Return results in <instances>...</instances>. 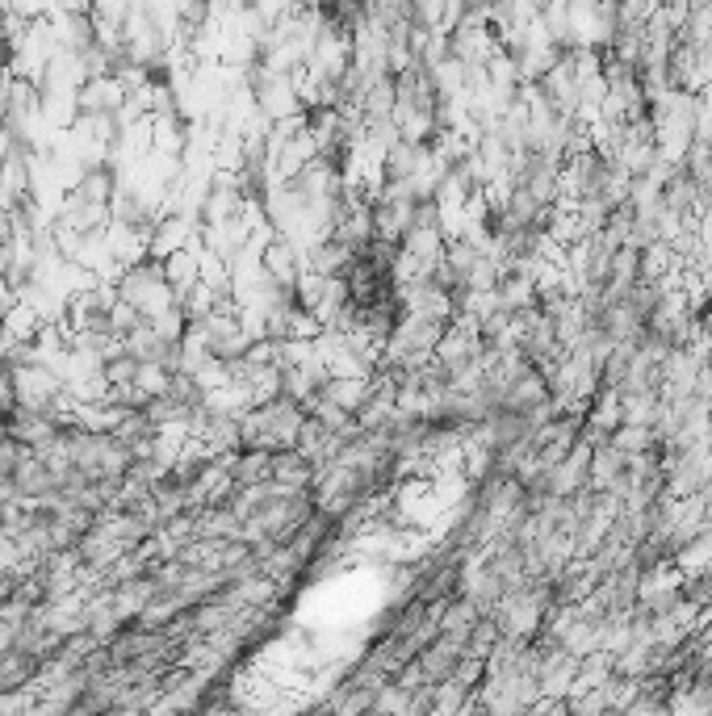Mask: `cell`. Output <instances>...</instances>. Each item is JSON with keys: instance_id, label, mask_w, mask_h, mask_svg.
I'll list each match as a JSON object with an SVG mask.
<instances>
[{"instance_id": "8", "label": "cell", "mask_w": 712, "mask_h": 716, "mask_svg": "<svg viewBox=\"0 0 712 716\" xmlns=\"http://www.w3.org/2000/svg\"><path fill=\"white\" fill-rule=\"evenodd\" d=\"M231 482H236V490H252L261 482H273V453H236L231 457Z\"/></svg>"}, {"instance_id": "9", "label": "cell", "mask_w": 712, "mask_h": 716, "mask_svg": "<svg viewBox=\"0 0 712 716\" xmlns=\"http://www.w3.org/2000/svg\"><path fill=\"white\" fill-rule=\"evenodd\" d=\"M478 621H482V616H478L474 608H470L461 596H452L449 603H445V616H440V637H452V642L466 645Z\"/></svg>"}, {"instance_id": "2", "label": "cell", "mask_w": 712, "mask_h": 716, "mask_svg": "<svg viewBox=\"0 0 712 716\" xmlns=\"http://www.w3.org/2000/svg\"><path fill=\"white\" fill-rule=\"evenodd\" d=\"M114 289H118V302H126L142 323H156L160 314L181 307L176 289L168 286L164 261H151V256L139 264H130V268H122L118 277H114Z\"/></svg>"}, {"instance_id": "12", "label": "cell", "mask_w": 712, "mask_h": 716, "mask_svg": "<svg viewBox=\"0 0 712 716\" xmlns=\"http://www.w3.org/2000/svg\"><path fill=\"white\" fill-rule=\"evenodd\" d=\"M0 424H4V419H0Z\"/></svg>"}, {"instance_id": "6", "label": "cell", "mask_w": 712, "mask_h": 716, "mask_svg": "<svg viewBox=\"0 0 712 716\" xmlns=\"http://www.w3.org/2000/svg\"><path fill=\"white\" fill-rule=\"evenodd\" d=\"M273 482L285 490H310L314 486V461H307L298 449L273 453Z\"/></svg>"}, {"instance_id": "10", "label": "cell", "mask_w": 712, "mask_h": 716, "mask_svg": "<svg viewBox=\"0 0 712 716\" xmlns=\"http://www.w3.org/2000/svg\"><path fill=\"white\" fill-rule=\"evenodd\" d=\"M168 382H172V373L160 369V365H139V373H135V390H139L147 406L156 403V399H164L168 394Z\"/></svg>"}, {"instance_id": "1", "label": "cell", "mask_w": 712, "mask_h": 716, "mask_svg": "<svg viewBox=\"0 0 712 716\" xmlns=\"http://www.w3.org/2000/svg\"><path fill=\"white\" fill-rule=\"evenodd\" d=\"M307 406L294 399H273V403L252 406L239 419V453H285L298 449V436L307 428Z\"/></svg>"}, {"instance_id": "3", "label": "cell", "mask_w": 712, "mask_h": 716, "mask_svg": "<svg viewBox=\"0 0 712 716\" xmlns=\"http://www.w3.org/2000/svg\"><path fill=\"white\" fill-rule=\"evenodd\" d=\"M461 662H466V645L452 642V637H436L411 667H415V674H420L424 688H440V683H449L452 674H457Z\"/></svg>"}, {"instance_id": "5", "label": "cell", "mask_w": 712, "mask_h": 716, "mask_svg": "<svg viewBox=\"0 0 712 716\" xmlns=\"http://www.w3.org/2000/svg\"><path fill=\"white\" fill-rule=\"evenodd\" d=\"M9 490H13V499H25V503L55 499V474H50L38 457L25 453V461L18 465V474H13V486H9Z\"/></svg>"}, {"instance_id": "7", "label": "cell", "mask_w": 712, "mask_h": 716, "mask_svg": "<svg viewBox=\"0 0 712 716\" xmlns=\"http://www.w3.org/2000/svg\"><path fill=\"white\" fill-rule=\"evenodd\" d=\"M319 399L356 419V415H360V406L369 403V378H332V382L323 385V394H319Z\"/></svg>"}, {"instance_id": "4", "label": "cell", "mask_w": 712, "mask_h": 716, "mask_svg": "<svg viewBox=\"0 0 712 716\" xmlns=\"http://www.w3.org/2000/svg\"><path fill=\"white\" fill-rule=\"evenodd\" d=\"M160 591V582H156V574H142V578H130V582H122L110 591V603H114V612L122 616V624H135L147 612V603L151 596Z\"/></svg>"}, {"instance_id": "11", "label": "cell", "mask_w": 712, "mask_h": 716, "mask_svg": "<svg viewBox=\"0 0 712 716\" xmlns=\"http://www.w3.org/2000/svg\"><path fill=\"white\" fill-rule=\"evenodd\" d=\"M9 649H18V628H13V624H4V621H0V658H4Z\"/></svg>"}]
</instances>
